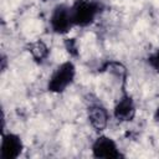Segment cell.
Listing matches in <instances>:
<instances>
[{
  "instance_id": "obj_1",
  "label": "cell",
  "mask_w": 159,
  "mask_h": 159,
  "mask_svg": "<svg viewBox=\"0 0 159 159\" xmlns=\"http://www.w3.org/2000/svg\"><path fill=\"white\" fill-rule=\"evenodd\" d=\"M70 7L73 25L87 26L103 11L104 4L102 0H76Z\"/></svg>"
},
{
  "instance_id": "obj_2",
  "label": "cell",
  "mask_w": 159,
  "mask_h": 159,
  "mask_svg": "<svg viewBox=\"0 0 159 159\" xmlns=\"http://www.w3.org/2000/svg\"><path fill=\"white\" fill-rule=\"evenodd\" d=\"M75 75H76V68L72 62L68 61L60 65L56 68V71L52 73L47 84V89L53 93L63 92L73 82Z\"/></svg>"
},
{
  "instance_id": "obj_3",
  "label": "cell",
  "mask_w": 159,
  "mask_h": 159,
  "mask_svg": "<svg viewBox=\"0 0 159 159\" xmlns=\"http://www.w3.org/2000/svg\"><path fill=\"white\" fill-rule=\"evenodd\" d=\"M50 25L56 34H67L73 26V21L71 17V7L65 4L57 5L51 14Z\"/></svg>"
},
{
  "instance_id": "obj_4",
  "label": "cell",
  "mask_w": 159,
  "mask_h": 159,
  "mask_svg": "<svg viewBox=\"0 0 159 159\" xmlns=\"http://www.w3.org/2000/svg\"><path fill=\"white\" fill-rule=\"evenodd\" d=\"M92 153H93V157L94 158H122L123 155L120 154L116 142L109 138V137H106V135H101L98 137L93 145H92Z\"/></svg>"
},
{
  "instance_id": "obj_5",
  "label": "cell",
  "mask_w": 159,
  "mask_h": 159,
  "mask_svg": "<svg viewBox=\"0 0 159 159\" xmlns=\"http://www.w3.org/2000/svg\"><path fill=\"white\" fill-rule=\"evenodd\" d=\"M0 149H1L0 150L1 159H16L22 152L24 144L21 138L16 134H12V133L2 134Z\"/></svg>"
},
{
  "instance_id": "obj_6",
  "label": "cell",
  "mask_w": 159,
  "mask_h": 159,
  "mask_svg": "<svg viewBox=\"0 0 159 159\" xmlns=\"http://www.w3.org/2000/svg\"><path fill=\"white\" fill-rule=\"evenodd\" d=\"M135 116V106L130 96L124 94L114 107V117L119 122H129Z\"/></svg>"
},
{
  "instance_id": "obj_7",
  "label": "cell",
  "mask_w": 159,
  "mask_h": 159,
  "mask_svg": "<svg viewBox=\"0 0 159 159\" xmlns=\"http://www.w3.org/2000/svg\"><path fill=\"white\" fill-rule=\"evenodd\" d=\"M87 116L91 125L98 132L103 130L108 124V112L101 104H91L88 107Z\"/></svg>"
},
{
  "instance_id": "obj_8",
  "label": "cell",
  "mask_w": 159,
  "mask_h": 159,
  "mask_svg": "<svg viewBox=\"0 0 159 159\" xmlns=\"http://www.w3.org/2000/svg\"><path fill=\"white\" fill-rule=\"evenodd\" d=\"M29 51L31 52L32 57L35 58V61L37 62H42L47 58L48 53H50V50L48 47L46 46L45 42H42L41 40H37L35 42H31L29 45Z\"/></svg>"
},
{
  "instance_id": "obj_9",
  "label": "cell",
  "mask_w": 159,
  "mask_h": 159,
  "mask_svg": "<svg viewBox=\"0 0 159 159\" xmlns=\"http://www.w3.org/2000/svg\"><path fill=\"white\" fill-rule=\"evenodd\" d=\"M65 46H66V50H67V52L70 55L77 56L78 48H77V43H76V40L75 39H66L65 40Z\"/></svg>"
},
{
  "instance_id": "obj_10",
  "label": "cell",
  "mask_w": 159,
  "mask_h": 159,
  "mask_svg": "<svg viewBox=\"0 0 159 159\" xmlns=\"http://www.w3.org/2000/svg\"><path fill=\"white\" fill-rule=\"evenodd\" d=\"M148 61H149L150 66L159 73V50H157L153 55H150L149 58H148Z\"/></svg>"
},
{
  "instance_id": "obj_11",
  "label": "cell",
  "mask_w": 159,
  "mask_h": 159,
  "mask_svg": "<svg viewBox=\"0 0 159 159\" xmlns=\"http://www.w3.org/2000/svg\"><path fill=\"white\" fill-rule=\"evenodd\" d=\"M155 118H157V119L159 118V108H158V111H157V113H155Z\"/></svg>"
},
{
  "instance_id": "obj_12",
  "label": "cell",
  "mask_w": 159,
  "mask_h": 159,
  "mask_svg": "<svg viewBox=\"0 0 159 159\" xmlns=\"http://www.w3.org/2000/svg\"><path fill=\"white\" fill-rule=\"evenodd\" d=\"M43 1H47V0H43Z\"/></svg>"
}]
</instances>
